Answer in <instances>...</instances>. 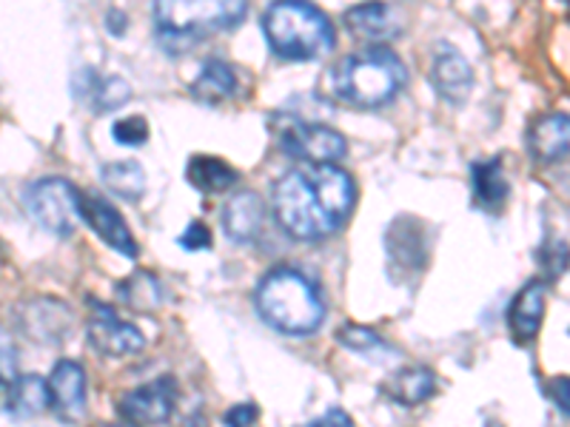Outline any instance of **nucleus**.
I'll return each instance as SVG.
<instances>
[{
	"label": "nucleus",
	"instance_id": "1",
	"mask_svg": "<svg viewBox=\"0 0 570 427\" xmlns=\"http://www.w3.org/2000/svg\"><path fill=\"white\" fill-rule=\"evenodd\" d=\"M354 197V177L340 166H297L274 182L272 206L288 237L317 242L340 231Z\"/></svg>",
	"mask_w": 570,
	"mask_h": 427
},
{
	"label": "nucleus",
	"instance_id": "2",
	"mask_svg": "<svg viewBox=\"0 0 570 427\" xmlns=\"http://www.w3.org/2000/svg\"><path fill=\"white\" fill-rule=\"evenodd\" d=\"M405 86V66L391 49L368 46L331 66L325 89L334 100L356 109H380Z\"/></svg>",
	"mask_w": 570,
	"mask_h": 427
},
{
	"label": "nucleus",
	"instance_id": "3",
	"mask_svg": "<svg viewBox=\"0 0 570 427\" xmlns=\"http://www.w3.org/2000/svg\"><path fill=\"white\" fill-rule=\"evenodd\" d=\"M259 319L285 337H308L325 319V299L317 285L294 268H274L254 291Z\"/></svg>",
	"mask_w": 570,
	"mask_h": 427
},
{
	"label": "nucleus",
	"instance_id": "4",
	"mask_svg": "<svg viewBox=\"0 0 570 427\" xmlns=\"http://www.w3.org/2000/svg\"><path fill=\"white\" fill-rule=\"evenodd\" d=\"M263 34L277 58L314 60L334 46V23L323 9L303 0L272 3L263 12Z\"/></svg>",
	"mask_w": 570,
	"mask_h": 427
},
{
	"label": "nucleus",
	"instance_id": "5",
	"mask_svg": "<svg viewBox=\"0 0 570 427\" xmlns=\"http://www.w3.org/2000/svg\"><path fill=\"white\" fill-rule=\"evenodd\" d=\"M248 7L240 0H226V3H188V0H160L155 3L157 38L166 46V52H186L188 46L208 38L214 32H228L240 27Z\"/></svg>",
	"mask_w": 570,
	"mask_h": 427
},
{
	"label": "nucleus",
	"instance_id": "6",
	"mask_svg": "<svg viewBox=\"0 0 570 427\" xmlns=\"http://www.w3.org/2000/svg\"><path fill=\"white\" fill-rule=\"evenodd\" d=\"M80 197L83 191H78L63 177H43L27 188L23 206L43 231L55 234V237H71L83 222Z\"/></svg>",
	"mask_w": 570,
	"mask_h": 427
},
{
	"label": "nucleus",
	"instance_id": "7",
	"mask_svg": "<svg viewBox=\"0 0 570 427\" xmlns=\"http://www.w3.org/2000/svg\"><path fill=\"white\" fill-rule=\"evenodd\" d=\"M279 149L292 160L305 166H337L348 151V142L331 126L312 123V120H285L279 131Z\"/></svg>",
	"mask_w": 570,
	"mask_h": 427
},
{
	"label": "nucleus",
	"instance_id": "8",
	"mask_svg": "<svg viewBox=\"0 0 570 427\" xmlns=\"http://www.w3.org/2000/svg\"><path fill=\"white\" fill-rule=\"evenodd\" d=\"M175 405L177 383L171 376H157L149 385H140L120 399V414H124L126 425L151 427L169 419Z\"/></svg>",
	"mask_w": 570,
	"mask_h": 427
},
{
	"label": "nucleus",
	"instance_id": "9",
	"mask_svg": "<svg viewBox=\"0 0 570 427\" xmlns=\"http://www.w3.org/2000/svg\"><path fill=\"white\" fill-rule=\"evenodd\" d=\"M89 342L106 356H135L146 348V337L131 322L117 317L115 308L104 302H91Z\"/></svg>",
	"mask_w": 570,
	"mask_h": 427
},
{
	"label": "nucleus",
	"instance_id": "10",
	"mask_svg": "<svg viewBox=\"0 0 570 427\" xmlns=\"http://www.w3.org/2000/svg\"><path fill=\"white\" fill-rule=\"evenodd\" d=\"M80 208H83V222L98 234L100 240L109 248H115L117 254L135 259L140 254L137 240L131 237V228L126 222V217L111 206L109 200L98 195H83L80 197Z\"/></svg>",
	"mask_w": 570,
	"mask_h": 427
},
{
	"label": "nucleus",
	"instance_id": "11",
	"mask_svg": "<svg viewBox=\"0 0 570 427\" xmlns=\"http://www.w3.org/2000/svg\"><path fill=\"white\" fill-rule=\"evenodd\" d=\"M49 408L66 421H78L86 414V370L75 359H60L49 374Z\"/></svg>",
	"mask_w": 570,
	"mask_h": 427
},
{
	"label": "nucleus",
	"instance_id": "12",
	"mask_svg": "<svg viewBox=\"0 0 570 427\" xmlns=\"http://www.w3.org/2000/svg\"><path fill=\"white\" fill-rule=\"evenodd\" d=\"M544 308H548V285L542 279H531L519 288L511 308H508V330H511V339L519 348H528L539 337Z\"/></svg>",
	"mask_w": 570,
	"mask_h": 427
},
{
	"label": "nucleus",
	"instance_id": "13",
	"mask_svg": "<svg viewBox=\"0 0 570 427\" xmlns=\"http://www.w3.org/2000/svg\"><path fill=\"white\" fill-rule=\"evenodd\" d=\"M528 151L542 166H553L570 157V115L553 111L533 120L528 129Z\"/></svg>",
	"mask_w": 570,
	"mask_h": 427
},
{
	"label": "nucleus",
	"instance_id": "14",
	"mask_svg": "<svg viewBox=\"0 0 570 427\" xmlns=\"http://www.w3.org/2000/svg\"><path fill=\"white\" fill-rule=\"evenodd\" d=\"M266 228V202L254 191H240L223 208V231L232 242L248 246Z\"/></svg>",
	"mask_w": 570,
	"mask_h": 427
},
{
	"label": "nucleus",
	"instance_id": "15",
	"mask_svg": "<svg viewBox=\"0 0 570 427\" xmlns=\"http://www.w3.org/2000/svg\"><path fill=\"white\" fill-rule=\"evenodd\" d=\"M431 80H434V89L442 98L451 100V103H462L473 89V69L454 46H445L436 52L434 66H431Z\"/></svg>",
	"mask_w": 570,
	"mask_h": 427
},
{
	"label": "nucleus",
	"instance_id": "16",
	"mask_svg": "<svg viewBox=\"0 0 570 427\" xmlns=\"http://www.w3.org/2000/svg\"><path fill=\"white\" fill-rule=\"evenodd\" d=\"M471 186L473 197L485 211L499 214L508 206V197H511V182H508L505 169H502V160L493 157V160H476L471 166Z\"/></svg>",
	"mask_w": 570,
	"mask_h": 427
},
{
	"label": "nucleus",
	"instance_id": "17",
	"mask_svg": "<svg viewBox=\"0 0 570 427\" xmlns=\"http://www.w3.org/2000/svg\"><path fill=\"white\" fill-rule=\"evenodd\" d=\"M383 394L402 408H416L436 394V376L428 368H402L391 374L383 385Z\"/></svg>",
	"mask_w": 570,
	"mask_h": 427
},
{
	"label": "nucleus",
	"instance_id": "18",
	"mask_svg": "<svg viewBox=\"0 0 570 427\" xmlns=\"http://www.w3.org/2000/svg\"><path fill=\"white\" fill-rule=\"evenodd\" d=\"M345 23L354 34L371 43H383L400 34V23H396V12L389 3H365V7H354L345 12Z\"/></svg>",
	"mask_w": 570,
	"mask_h": 427
},
{
	"label": "nucleus",
	"instance_id": "19",
	"mask_svg": "<svg viewBox=\"0 0 570 427\" xmlns=\"http://www.w3.org/2000/svg\"><path fill=\"white\" fill-rule=\"evenodd\" d=\"M186 177L203 195H223V191H228V188L240 182V171L232 169L220 157L208 155L191 157L186 166Z\"/></svg>",
	"mask_w": 570,
	"mask_h": 427
},
{
	"label": "nucleus",
	"instance_id": "20",
	"mask_svg": "<svg viewBox=\"0 0 570 427\" xmlns=\"http://www.w3.org/2000/svg\"><path fill=\"white\" fill-rule=\"evenodd\" d=\"M234 91H237V75L232 66L217 58L206 60L197 80L191 83V98L200 103H217V100L232 98Z\"/></svg>",
	"mask_w": 570,
	"mask_h": 427
},
{
	"label": "nucleus",
	"instance_id": "21",
	"mask_svg": "<svg viewBox=\"0 0 570 427\" xmlns=\"http://www.w3.org/2000/svg\"><path fill=\"white\" fill-rule=\"evenodd\" d=\"M9 414H14L18 419H29V416H38L49 408V388L40 376H18L12 385H9Z\"/></svg>",
	"mask_w": 570,
	"mask_h": 427
},
{
	"label": "nucleus",
	"instance_id": "22",
	"mask_svg": "<svg viewBox=\"0 0 570 427\" xmlns=\"http://www.w3.org/2000/svg\"><path fill=\"white\" fill-rule=\"evenodd\" d=\"M100 180L106 182L109 191H115L124 200H137L146 191V171L140 169L137 160L106 162L104 169H100Z\"/></svg>",
	"mask_w": 570,
	"mask_h": 427
},
{
	"label": "nucleus",
	"instance_id": "23",
	"mask_svg": "<svg viewBox=\"0 0 570 427\" xmlns=\"http://www.w3.org/2000/svg\"><path fill=\"white\" fill-rule=\"evenodd\" d=\"M117 291H120L124 302L131 305V308H137V311H151V308H157V305L163 302L160 282L146 271L131 274L126 282H120Z\"/></svg>",
	"mask_w": 570,
	"mask_h": 427
},
{
	"label": "nucleus",
	"instance_id": "24",
	"mask_svg": "<svg viewBox=\"0 0 570 427\" xmlns=\"http://www.w3.org/2000/svg\"><path fill=\"white\" fill-rule=\"evenodd\" d=\"M337 342L343 345V348L354 350V354H363V356H391L394 354V348H391L383 337H376L371 328H363V325H354V322L343 325V328L337 330Z\"/></svg>",
	"mask_w": 570,
	"mask_h": 427
},
{
	"label": "nucleus",
	"instance_id": "25",
	"mask_svg": "<svg viewBox=\"0 0 570 427\" xmlns=\"http://www.w3.org/2000/svg\"><path fill=\"white\" fill-rule=\"evenodd\" d=\"M533 259H537L539 274H542L548 282H553V279H559L570 268V246L564 240H557V237H548V240L537 248Z\"/></svg>",
	"mask_w": 570,
	"mask_h": 427
},
{
	"label": "nucleus",
	"instance_id": "26",
	"mask_svg": "<svg viewBox=\"0 0 570 427\" xmlns=\"http://www.w3.org/2000/svg\"><path fill=\"white\" fill-rule=\"evenodd\" d=\"M89 98H95V109L111 111L117 106H124L129 100V83H124L120 78H95V86L86 91Z\"/></svg>",
	"mask_w": 570,
	"mask_h": 427
},
{
	"label": "nucleus",
	"instance_id": "27",
	"mask_svg": "<svg viewBox=\"0 0 570 427\" xmlns=\"http://www.w3.org/2000/svg\"><path fill=\"white\" fill-rule=\"evenodd\" d=\"M111 137H115L120 146H142V142L149 140V123H146V117L131 115L124 117V120H117L111 126Z\"/></svg>",
	"mask_w": 570,
	"mask_h": 427
},
{
	"label": "nucleus",
	"instance_id": "28",
	"mask_svg": "<svg viewBox=\"0 0 570 427\" xmlns=\"http://www.w3.org/2000/svg\"><path fill=\"white\" fill-rule=\"evenodd\" d=\"M14 379H18V348L12 334L0 325V385H12Z\"/></svg>",
	"mask_w": 570,
	"mask_h": 427
},
{
	"label": "nucleus",
	"instance_id": "29",
	"mask_svg": "<svg viewBox=\"0 0 570 427\" xmlns=\"http://www.w3.org/2000/svg\"><path fill=\"white\" fill-rule=\"evenodd\" d=\"M180 246L186 251H206V248H212V231H208L206 222H188L186 231L180 234Z\"/></svg>",
	"mask_w": 570,
	"mask_h": 427
},
{
	"label": "nucleus",
	"instance_id": "30",
	"mask_svg": "<svg viewBox=\"0 0 570 427\" xmlns=\"http://www.w3.org/2000/svg\"><path fill=\"white\" fill-rule=\"evenodd\" d=\"M544 394L559 408V414L570 416V376H553L544 383Z\"/></svg>",
	"mask_w": 570,
	"mask_h": 427
},
{
	"label": "nucleus",
	"instance_id": "31",
	"mask_svg": "<svg viewBox=\"0 0 570 427\" xmlns=\"http://www.w3.org/2000/svg\"><path fill=\"white\" fill-rule=\"evenodd\" d=\"M259 414L254 405H234L226 414V427H254L257 425Z\"/></svg>",
	"mask_w": 570,
	"mask_h": 427
},
{
	"label": "nucleus",
	"instance_id": "32",
	"mask_svg": "<svg viewBox=\"0 0 570 427\" xmlns=\"http://www.w3.org/2000/svg\"><path fill=\"white\" fill-rule=\"evenodd\" d=\"M314 427H354V421H351V416L345 414V410L334 408V410H328L323 419L314 421Z\"/></svg>",
	"mask_w": 570,
	"mask_h": 427
},
{
	"label": "nucleus",
	"instance_id": "33",
	"mask_svg": "<svg viewBox=\"0 0 570 427\" xmlns=\"http://www.w3.org/2000/svg\"><path fill=\"white\" fill-rule=\"evenodd\" d=\"M104 427H135V425H104Z\"/></svg>",
	"mask_w": 570,
	"mask_h": 427
}]
</instances>
